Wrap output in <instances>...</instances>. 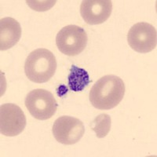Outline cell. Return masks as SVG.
Wrapping results in <instances>:
<instances>
[{
    "label": "cell",
    "mask_w": 157,
    "mask_h": 157,
    "mask_svg": "<svg viewBox=\"0 0 157 157\" xmlns=\"http://www.w3.org/2000/svg\"><path fill=\"white\" fill-rule=\"evenodd\" d=\"M125 85L120 77L107 75L97 81L90 91V101L100 110H109L116 107L123 100Z\"/></svg>",
    "instance_id": "6da1fadb"
},
{
    "label": "cell",
    "mask_w": 157,
    "mask_h": 157,
    "mask_svg": "<svg viewBox=\"0 0 157 157\" xmlns=\"http://www.w3.org/2000/svg\"><path fill=\"white\" fill-rule=\"evenodd\" d=\"M57 69L56 57L47 49L39 48L31 52L25 63V72L29 80L43 83L50 80Z\"/></svg>",
    "instance_id": "7a4b0ae2"
},
{
    "label": "cell",
    "mask_w": 157,
    "mask_h": 157,
    "mask_svg": "<svg viewBox=\"0 0 157 157\" xmlns=\"http://www.w3.org/2000/svg\"><path fill=\"white\" fill-rule=\"evenodd\" d=\"M25 106L35 119L47 120L52 118L57 109V103L51 92L44 89L33 90L27 94Z\"/></svg>",
    "instance_id": "3957f363"
},
{
    "label": "cell",
    "mask_w": 157,
    "mask_h": 157,
    "mask_svg": "<svg viewBox=\"0 0 157 157\" xmlns=\"http://www.w3.org/2000/svg\"><path fill=\"white\" fill-rule=\"evenodd\" d=\"M87 44V35L82 28L75 25H67L57 33L56 45L62 54L74 57L81 54Z\"/></svg>",
    "instance_id": "277c9868"
},
{
    "label": "cell",
    "mask_w": 157,
    "mask_h": 157,
    "mask_svg": "<svg viewBox=\"0 0 157 157\" xmlns=\"http://www.w3.org/2000/svg\"><path fill=\"white\" fill-rule=\"evenodd\" d=\"M127 41L129 46L134 51L146 54L156 47V29L153 25L147 22L135 24L129 30Z\"/></svg>",
    "instance_id": "5b68a950"
},
{
    "label": "cell",
    "mask_w": 157,
    "mask_h": 157,
    "mask_svg": "<svg viewBox=\"0 0 157 157\" xmlns=\"http://www.w3.org/2000/svg\"><path fill=\"white\" fill-rule=\"evenodd\" d=\"M52 132L55 139L63 145H74L78 142L85 133L82 122L71 116L57 118L53 125Z\"/></svg>",
    "instance_id": "8992f818"
},
{
    "label": "cell",
    "mask_w": 157,
    "mask_h": 157,
    "mask_svg": "<svg viewBox=\"0 0 157 157\" xmlns=\"http://www.w3.org/2000/svg\"><path fill=\"white\" fill-rule=\"evenodd\" d=\"M26 116L14 104H3L0 107V132L6 137L21 134L26 127Z\"/></svg>",
    "instance_id": "52a82bcc"
},
{
    "label": "cell",
    "mask_w": 157,
    "mask_h": 157,
    "mask_svg": "<svg viewBox=\"0 0 157 157\" xmlns=\"http://www.w3.org/2000/svg\"><path fill=\"white\" fill-rule=\"evenodd\" d=\"M113 2L111 0H83L80 14L88 25H101L111 16Z\"/></svg>",
    "instance_id": "ba28073f"
},
{
    "label": "cell",
    "mask_w": 157,
    "mask_h": 157,
    "mask_svg": "<svg viewBox=\"0 0 157 157\" xmlns=\"http://www.w3.org/2000/svg\"><path fill=\"white\" fill-rule=\"evenodd\" d=\"M21 36V27L19 22L12 17L0 20V50L2 51L14 47Z\"/></svg>",
    "instance_id": "9c48e42d"
},
{
    "label": "cell",
    "mask_w": 157,
    "mask_h": 157,
    "mask_svg": "<svg viewBox=\"0 0 157 157\" xmlns=\"http://www.w3.org/2000/svg\"><path fill=\"white\" fill-rule=\"evenodd\" d=\"M90 82L89 73L85 69L71 65L68 76V85L69 89L74 92H81Z\"/></svg>",
    "instance_id": "30bf717a"
},
{
    "label": "cell",
    "mask_w": 157,
    "mask_h": 157,
    "mask_svg": "<svg viewBox=\"0 0 157 157\" xmlns=\"http://www.w3.org/2000/svg\"><path fill=\"white\" fill-rule=\"evenodd\" d=\"M111 117L108 114H101L97 116L91 123V130L96 133L98 138L106 137L111 129Z\"/></svg>",
    "instance_id": "8fae6325"
},
{
    "label": "cell",
    "mask_w": 157,
    "mask_h": 157,
    "mask_svg": "<svg viewBox=\"0 0 157 157\" xmlns=\"http://www.w3.org/2000/svg\"><path fill=\"white\" fill-rule=\"evenodd\" d=\"M28 5L36 11H47L51 9L56 1H26Z\"/></svg>",
    "instance_id": "7c38bea8"
}]
</instances>
